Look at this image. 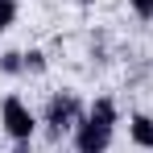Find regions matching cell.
Returning <instances> with one entry per match:
<instances>
[{"instance_id": "3957f363", "label": "cell", "mask_w": 153, "mask_h": 153, "mask_svg": "<svg viewBox=\"0 0 153 153\" xmlns=\"http://www.w3.org/2000/svg\"><path fill=\"white\" fill-rule=\"evenodd\" d=\"M112 132H116L112 124H100L95 116H83L75 124V149L79 153H103L112 145Z\"/></svg>"}, {"instance_id": "9c48e42d", "label": "cell", "mask_w": 153, "mask_h": 153, "mask_svg": "<svg viewBox=\"0 0 153 153\" xmlns=\"http://www.w3.org/2000/svg\"><path fill=\"white\" fill-rule=\"evenodd\" d=\"M128 8H132L137 17H145V21L153 17V0H128Z\"/></svg>"}, {"instance_id": "30bf717a", "label": "cell", "mask_w": 153, "mask_h": 153, "mask_svg": "<svg viewBox=\"0 0 153 153\" xmlns=\"http://www.w3.org/2000/svg\"><path fill=\"white\" fill-rule=\"evenodd\" d=\"M13 153H29V141H13Z\"/></svg>"}, {"instance_id": "5b68a950", "label": "cell", "mask_w": 153, "mask_h": 153, "mask_svg": "<svg viewBox=\"0 0 153 153\" xmlns=\"http://www.w3.org/2000/svg\"><path fill=\"white\" fill-rule=\"evenodd\" d=\"M87 116H95L100 124H112V128H116V120H120V112H116V103L108 100V95H100V100L91 103V108H87Z\"/></svg>"}, {"instance_id": "7a4b0ae2", "label": "cell", "mask_w": 153, "mask_h": 153, "mask_svg": "<svg viewBox=\"0 0 153 153\" xmlns=\"http://www.w3.org/2000/svg\"><path fill=\"white\" fill-rule=\"evenodd\" d=\"M0 124H4V132H8L13 141H33L37 116L29 112V103L21 100V95H8V100L0 103Z\"/></svg>"}, {"instance_id": "8fae6325", "label": "cell", "mask_w": 153, "mask_h": 153, "mask_svg": "<svg viewBox=\"0 0 153 153\" xmlns=\"http://www.w3.org/2000/svg\"><path fill=\"white\" fill-rule=\"evenodd\" d=\"M83 4H91V0H83Z\"/></svg>"}, {"instance_id": "8992f818", "label": "cell", "mask_w": 153, "mask_h": 153, "mask_svg": "<svg viewBox=\"0 0 153 153\" xmlns=\"http://www.w3.org/2000/svg\"><path fill=\"white\" fill-rule=\"evenodd\" d=\"M0 71H4V75H21V71H25V54L8 50L4 58H0Z\"/></svg>"}, {"instance_id": "6da1fadb", "label": "cell", "mask_w": 153, "mask_h": 153, "mask_svg": "<svg viewBox=\"0 0 153 153\" xmlns=\"http://www.w3.org/2000/svg\"><path fill=\"white\" fill-rule=\"evenodd\" d=\"M87 116V108H83V100H79L75 91H54L50 103H46V128H50V137L58 141L62 132H75V124Z\"/></svg>"}, {"instance_id": "ba28073f", "label": "cell", "mask_w": 153, "mask_h": 153, "mask_svg": "<svg viewBox=\"0 0 153 153\" xmlns=\"http://www.w3.org/2000/svg\"><path fill=\"white\" fill-rule=\"evenodd\" d=\"M17 21V0H0V33Z\"/></svg>"}, {"instance_id": "277c9868", "label": "cell", "mask_w": 153, "mask_h": 153, "mask_svg": "<svg viewBox=\"0 0 153 153\" xmlns=\"http://www.w3.org/2000/svg\"><path fill=\"white\" fill-rule=\"evenodd\" d=\"M128 137H132V145L137 149H153V116H132L128 120Z\"/></svg>"}, {"instance_id": "52a82bcc", "label": "cell", "mask_w": 153, "mask_h": 153, "mask_svg": "<svg viewBox=\"0 0 153 153\" xmlns=\"http://www.w3.org/2000/svg\"><path fill=\"white\" fill-rule=\"evenodd\" d=\"M42 71H46V54H42V50H29L25 54V75H42Z\"/></svg>"}]
</instances>
